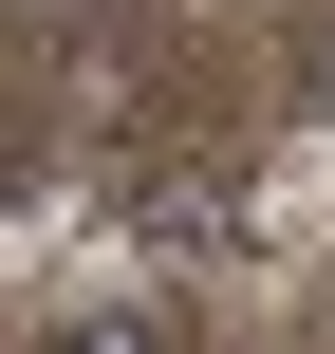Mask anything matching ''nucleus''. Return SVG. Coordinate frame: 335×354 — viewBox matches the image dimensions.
<instances>
[{
    "label": "nucleus",
    "instance_id": "nucleus-1",
    "mask_svg": "<svg viewBox=\"0 0 335 354\" xmlns=\"http://www.w3.org/2000/svg\"><path fill=\"white\" fill-rule=\"evenodd\" d=\"M298 112H335V37H317V56H298Z\"/></svg>",
    "mask_w": 335,
    "mask_h": 354
},
{
    "label": "nucleus",
    "instance_id": "nucleus-2",
    "mask_svg": "<svg viewBox=\"0 0 335 354\" xmlns=\"http://www.w3.org/2000/svg\"><path fill=\"white\" fill-rule=\"evenodd\" d=\"M37 19H75V0H37Z\"/></svg>",
    "mask_w": 335,
    "mask_h": 354
}]
</instances>
